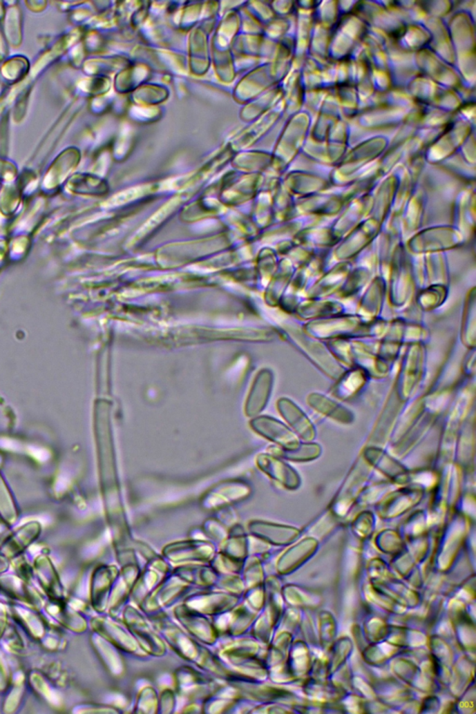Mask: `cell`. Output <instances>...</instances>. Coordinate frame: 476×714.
I'll return each mask as SVG.
<instances>
[{"label": "cell", "instance_id": "3957f363", "mask_svg": "<svg viewBox=\"0 0 476 714\" xmlns=\"http://www.w3.org/2000/svg\"><path fill=\"white\" fill-rule=\"evenodd\" d=\"M321 450L317 445L309 444L301 447L292 448L289 452V458L294 461H310L318 457Z\"/></svg>", "mask_w": 476, "mask_h": 714}, {"label": "cell", "instance_id": "7a4b0ae2", "mask_svg": "<svg viewBox=\"0 0 476 714\" xmlns=\"http://www.w3.org/2000/svg\"><path fill=\"white\" fill-rule=\"evenodd\" d=\"M287 421L292 424L293 428L297 431V433L305 440H311L314 437V431L313 426L311 425L310 421L306 418V416L303 414L302 410L298 407L294 406V405L290 403L289 409H287Z\"/></svg>", "mask_w": 476, "mask_h": 714}, {"label": "cell", "instance_id": "6da1fadb", "mask_svg": "<svg viewBox=\"0 0 476 714\" xmlns=\"http://www.w3.org/2000/svg\"><path fill=\"white\" fill-rule=\"evenodd\" d=\"M309 403H310L312 407H316L317 412L329 416L330 418H334V420L341 421V423H351L352 418H353V416L348 410H346L340 405L336 404L335 402L327 398V397L314 396V394L313 396L312 394L310 399H309Z\"/></svg>", "mask_w": 476, "mask_h": 714}]
</instances>
